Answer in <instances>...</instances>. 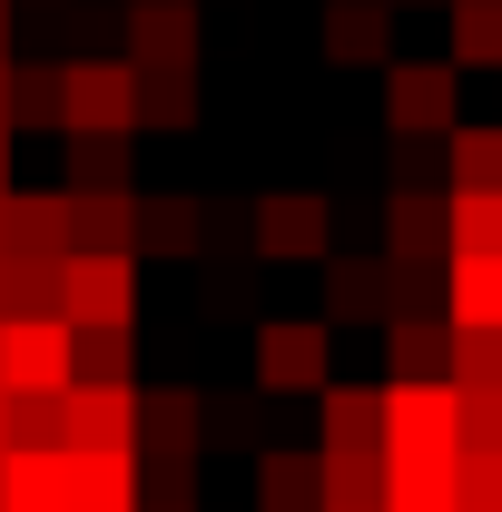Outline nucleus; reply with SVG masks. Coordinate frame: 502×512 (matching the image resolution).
I'll use <instances>...</instances> for the list:
<instances>
[{
    "label": "nucleus",
    "mask_w": 502,
    "mask_h": 512,
    "mask_svg": "<svg viewBox=\"0 0 502 512\" xmlns=\"http://www.w3.org/2000/svg\"><path fill=\"white\" fill-rule=\"evenodd\" d=\"M60 325H138L128 247H60Z\"/></svg>",
    "instance_id": "obj_1"
},
{
    "label": "nucleus",
    "mask_w": 502,
    "mask_h": 512,
    "mask_svg": "<svg viewBox=\"0 0 502 512\" xmlns=\"http://www.w3.org/2000/svg\"><path fill=\"white\" fill-rule=\"evenodd\" d=\"M60 512H138V453L119 444H50Z\"/></svg>",
    "instance_id": "obj_2"
},
{
    "label": "nucleus",
    "mask_w": 502,
    "mask_h": 512,
    "mask_svg": "<svg viewBox=\"0 0 502 512\" xmlns=\"http://www.w3.org/2000/svg\"><path fill=\"white\" fill-rule=\"evenodd\" d=\"M384 453H453V375H384Z\"/></svg>",
    "instance_id": "obj_3"
},
{
    "label": "nucleus",
    "mask_w": 502,
    "mask_h": 512,
    "mask_svg": "<svg viewBox=\"0 0 502 512\" xmlns=\"http://www.w3.org/2000/svg\"><path fill=\"white\" fill-rule=\"evenodd\" d=\"M256 384H266V394H315V384H335V335H325V325H296V316L256 325Z\"/></svg>",
    "instance_id": "obj_4"
},
{
    "label": "nucleus",
    "mask_w": 502,
    "mask_h": 512,
    "mask_svg": "<svg viewBox=\"0 0 502 512\" xmlns=\"http://www.w3.org/2000/svg\"><path fill=\"white\" fill-rule=\"evenodd\" d=\"M60 384H69V325L0 316V394H60Z\"/></svg>",
    "instance_id": "obj_5"
},
{
    "label": "nucleus",
    "mask_w": 502,
    "mask_h": 512,
    "mask_svg": "<svg viewBox=\"0 0 502 512\" xmlns=\"http://www.w3.org/2000/svg\"><path fill=\"white\" fill-rule=\"evenodd\" d=\"M197 414L207 404H197L188 384H148L138 394V453L158 463V483H188L197 473Z\"/></svg>",
    "instance_id": "obj_6"
},
{
    "label": "nucleus",
    "mask_w": 502,
    "mask_h": 512,
    "mask_svg": "<svg viewBox=\"0 0 502 512\" xmlns=\"http://www.w3.org/2000/svg\"><path fill=\"white\" fill-rule=\"evenodd\" d=\"M60 444H119V453H138V384L69 375L60 384Z\"/></svg>",
    "instance_id": "obj_7"
},
{
    "label": "nucleus",
    "mask_w": 502,
    "mask_h": 512,
    "mask_svg": "<svg viewBox=\"0 0 502 512\" xmlns=\"http://www.w3.org/2000/svg\"><path fill=\"white\" fill-rule=\"evenodd\" d=\"M60 119H69V138H119V128L138 119V79H128V69H69L60 79Z\"/></svg>",
    "instance_id": "obj_8"
},
{
    "label": "nucleus",
    "mask_w": 502,
    "mask_h": 512,
    "mask_svg": "<svg viewBox=\"0 0 502 512\" xmlns=\"http://www.w3.org/2000/svg\"><path fill=\"white\" fill-rule=\"evenodd\" d=\"M443 325H502V247H453Z\"/></svg>",
    "instance_id": "obj_9"
},
{
    "label": "nucleus",
    "mask_w": 502,
    "mask_h": 512,
    "mask_svg": "<svg viewBox=\"0 0 502 512\" xmlns=\"http://www.w3.org/2000/svg\"><path fill=\"white\" fill-rule=\"evenodd\" d=\"M247 217H256L247 237H256L266 256H325V217H335V207L286 188V197H266V207H247Z\"/></svg>",
    "instance_id": "obj_10"
},
{
    "label": "nucleus",
    "mask_w": 502,
    "mask_h": 512,
    "mask_svg": "<svg viewBox=\"0 0 502 512\" xmlns=\"http://www.w3.org/2000/svg\"><path fill=\"white\" fill-rule=\"evenodd\" d=\"M384 512H453V453H384Z\"/></svg>",
    "instance_id": "obj_11"
},
{
    "label": "nucleus",
    "mask_w": 502,
    "mask_h": 512,
    "mask_svg": "<svg viewBox=\"0 0 502 512\" xmlns=\"http://www.w3.org/2000/svg\"><path fill=\"white\" fill-rule=\"evenodd\" d=\"M256 512H325V473H315V453H296V444L256 453Z\"/></svg>",
    "instance_id": "obj_12"
},
{
    "label": "nucleus",
    "mask_w": 502,
    "mask_h": 512,
    "mask_svg": "<svg viewBox=\"0 0 502 512\" xmlns=\"http://www.w3.org/2000/svg\"><path fill=\"white\" fill-rule=\"evenodd\" d=\"M325 503H384V444H315Z\"/></svg>",
    "instance_id": "obj_13"
},
{
    "label": "nucleus",
    "mask_w": 502,
    "mask_h": 512,
    "mask_svg": "<svg viewBox=\"0 0 502 512\" xmlns=\"http://www.w3.org/2000/svg\"><path fill=\"white\" fill-rule=\"evenodd\" d=\"M325 444H384V384H315Z\"/></svg>",
    "instance_id": "obj_14"
},
{
    "label": "nucleus",
    "mask_w": 502,
    "mask_h": 512,
    "mask_svg": "<svg viewBox=\"0 0 502 512\" xmlns=\"http://www.w3.org/2000/svg\"><path fill=\"white\" fill-rule=\"evenodd\" d=\"M384 355H394V375H453V325L443 316H394V335H384Z\"/></svg>",
    "instance_id": "obj_15"
},
{
    "label": "nucleus",
    "mask_w": 502,
    "mask_h": 512,
    "mask_svg": "<svg viewBox=\"0 0 502 512\" xmlns=\"http://www.w3.org/2000/svg\"><path fill=\"white\" fill-rule=\"evenodd\" d=\"M0 512H60L50 444H0Z\"/></svg>",
    "instance_id": "obj_16"
},
{
    "label": "nucleus",
    "mask_w": 502,
    "mask_h": 512,
    "mask_svg": "<svg viewBox=\"0 0 502 512\" xmlns=\"http://www.w3.org/2000/svg\"><path fill=\"white\" fill-rule=\"evenodd\" d=\"M453 453H502V384H453Z\"/></svg>",
    "instance_id": "obj_17"
},
{
    "label": "nucleus",
    "mask_w": 502,
    "mask_h": 512,
    "mask_svg": "<svg viewBox=\"0 0 502 512\" xmlns=\"http://www.w3.org/2000/svg\"><path fill=\"white\" fill-rule=\"evenodd\" d=\"M128 247H158V256H188L197 247V207L188 197H148L138 217H128Z\"/></svg>",
    "instance_id": "obj_18"
},
{
    "label": "nucleus",
    "mask_w": 502,
    "mask_h": 512,
    "mask_svg": "<svg viewBox=\"0 0 502 512\" xmlns=\"http://www.w3.org/2000/svg\"><path fill=\"white\" fill-rule=\"evenodd\" d=\"M69 375L128 384V325H69Z\"/></svg>",
    "instance_id": "obj_19"
},
{
    "label": "nucleus",
    "mask_w": 502,
    "mask_h": 512,
    "mask_svg": "<svg viewBox=\"0 0 502 512\" xmlns=\"http://www.w3.org/2000/svg\"><path fill=\"white\" fill-rule=\"evenodd\" d=\"M443 247H502V188H453Z\"/></svg>",
    "instance_id": "obj_20"
},
{
    "label": "nucleus",
    "mask_w": 502,
    "mask_h": 512,
    "mask_svg": "<svg viewBox=\"0 0 502 512\" xmlns=\"http://www.w3.org/2000/svg\"><path fill=\"white\" fill-rule=\"evenodd\" d=\"M128 197H69V247H128Z\"/></svg>",
    "instance_id": "obj_21"
},
{
    "label": "nucleus",
    "mask_w": 502,
    "mask_h": 512,
    "mask_svg": "<svg viewBox=\"0 0 502 512\" xmlns=\"http://www.w3.org/2000/svg\"><path fill=\"white\" fill-rule=\"evenodd\" d=\"M443 109H453L443 69H404V79H394V128H443Z\"/></svg>",
    "instance_id": "obj_22"
},
{
    "label": "nucleus",
    "mask_w": 502,
    "mask_h": 512,
    "mask_svg": "<svg viewBox=\"0 0 502 512\" xmlns=\"http://www.w3.org/2000/svg\"><path fill=\"white\" fill-rule=\"evenodd\" d=\"M453 384H502V325H453Z\"/></svg>",
    "instance_id": "obj_23"
},
{
    "label": "nucleus",
    "mask_w": 502,
    "mask_h": 512,
    "mask_svg": "<svg viewBox=\"0 0 502 512\" xmlns=\"http://www.w3.org/2000/svg\"><path fill=\"white\" fill-rule=\"evenodd\" d=\"M453 512H502V453H453Z\"/></svg>",
    "instance_id": "obj_24"
},
{
    "label": "nucleus",
    "mask_w": 502,
    "mask_h": 512,
    "mask_svg": "<svg viewBox=\"0 0 502 512\" xmlns=\"http://www.w3.org/2000/svg\"><path fill=\"white\" fill-rule=\"evenodd\" d=\"M394 306V276H375V266H335V316L345 325H365Z\"/></svg>",
    "instance_id": "obj_25"
},
{
    "label": "nucleus",
    "mask_w": 502,
    "mask_h": 512,
    "mask_svg": "<svg viewBox=\"0 0 502 512\" xmlns=\"http://www.w3.org/2000/svg\"><path fill=\"white\" fill-rule=\"evenodd\" d=\"M453 188H502V138L493 128H463L453 138Z\"/></svg>",
    "instance_id": "obj_26"
},
{
    "label": "nucleus",
    "mask_w": 502,
    "mask_h": 512,
    "mask_svg": "<svg viewBox=\"0 0 502 512\" xmlns=\"http://www.w3.org/2000/svg\"><path fill=\"white\" fill-rule=\"evenodd\" d=\"M434 247H443V207L394 197V256H434Z\"/></svg>",
    "instance_id": "obj_27"
},
{
    "label": "nucleus",
    "mask_w": 502,
    "mask_h": 512,
    "mask_svg": "<svg viewBox=\"0 0 502 512\" xmlns=\"http://www.w3.org/2000/svg\"><path fill=\"white\" fill-rule=\"evenodd\" d=\"M138 50L158 69H178L188 60V10H138Z\"/></svg>",
    "instance_id": "obj_28"
},
{
    "label": "nucleus",
    "mask_w": 502,
    "mask_h": 512,
    "mask_svg": "<svg viewBox=\"0 0 502 512\" xmlns=\"http://www.w3.org/2000/svg\"><path fill=\"white\" fill-rule=\"evenodd\" d=\"M10 444H60V394H10Z\"/></svg>",
    "instance_id": "obj_29"
},
{
    "label": "nucleus",
    "mask_w": 502,
    "mask_h": 512,
    "mask_svg": "<svg viewBox=\"0 0 502 512\" xmlns=\"http://www.w3.org/2000/svg\"><path fill=\"white\" fill-rule=\"evenodd\" d=\"M138 119H148V128H178V119H188V89H178V69H168V79H138Z\"/></svg>",
    "instance_id": "obj_30"
},
{
    "label": "nucleus",
    "mask_w": 502,
    "mask_h": 512,
    "mask_svg": "<svg viewBox=\"0 0 502 512\" xmlns=\"http://www.w3.org/2000/svg\"><path fill=\"white\" fill-rule=\"evenodd\" d=\"M325 40H335V60H375V10H335V30H325Z\"/></svg>",
    "instance_id": "obj_31"
},
{
    "label": "nucleus",
    "mask_w": 502,
    "mask_h": 512,
    "mask_svg": "<svg viewBox=\"0 0 502 512\" xmlns=\"http://www.w3.org/2000/svg\"><path fill=\"white\" fill-rule=\"evenodd\" d=\"M463 60H502V10H473L463 20Z\"/></svg>",
    "instance_id": "obj_32"
},
{
    "label": "nucleus",
    "mask_w": 502,
    "mask_h": 512,
    "mask_svg": "<svg viewBox=\"0 0 502 512\" xmlns=\"http://www.w3.org/2000/svg\"><path fill=\"white\" fill-rule=\"evenodd\" d=\"M325 512H384V503H325Z\"/></svg>",
    "instance_id": "obj_33"
},
{
    "label": "nucleus",
    "mask_w": 502,
    "mask_h": 512,
    "mask_svg": "<svg viewBox=\"0 0 502 512\" xmlns=\"http://www.w3.org/2000/svg\"><path fill=\"white\" fill-rule=\"evenodd\" d=\"M0 444H10V394H0Z\"/></svg>",
    "instance_id": "obj_34"
},
{
    "label": "nucleus",
    "mask_w": 502,
    "mask_h": 512,
    "mask_svg": "<svg viewBox=\"0 0 502 512\" xmlns=\"http://www.w3.org/2000/svg\"><path fill=\"white\" fill-rule=\"evenodd\" d=\"M148 512H188V503H148Z\"/></svg>",
    "instance_id": "obj_35"
}]
</instances>
